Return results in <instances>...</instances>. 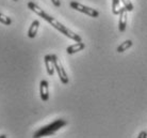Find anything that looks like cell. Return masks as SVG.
<instances>
[{
  "label": "cell",
  "instance_id": "1",
  "mask_svg": "<svg viewBox=\"0 0 147 138\" xmlns=\"http://www.w3.org/2000/svg\"><path fill=\"white\" fill-rule=\"evenodd\" d=\"M28 7H29L31 11H33L36 15L40 16L43 19H45L46 22H49L53 28H55L57 30H59L61 33H63L64 35H66L67 37H69V39H71V40H74V41H76V42H82V39H81V37L79 34L73 32L69 28H67V27H65L64 25H62V24H61L59 20H57L55 17L48 15L44 10H42V7H40L37 4L34 3V2H28Z\"/></svg>",
  "mask_w": 147,
  "mask_h": 138
},
{
  "label": "cell",
  "instance_id": "2",
  "mask_svg": "<svg viewBox=\"0 0 147 138\" xmlns=\"http://www.w3.org/2000/svg\"><path fill=\"white\" fill-rule=\"evenodd\" d=\"M67 124V121L63 119H58L53 121L52 123L48 124L46 126L40 128L37 132H35L33 135V137L38 138V137H44V136H48V135H52L55 134L57 131H59L61 127L65 126Z\"/></svg>",
  "mask_w": 147,
  "mask_h": 138
},
{
  "label": "cell",
  "instance_id": "3",
  "mask_svg": "<svg viewBox=\"0 0 147 138\" xmlns=\"http://www.w3.org/2000/svg\"><path fill=\"white\" fill-rule=\"evenodd\" d=\"M70 7L76 10V11H79L81 13H84L88 16H91V17H94V18H97L99 16V12L93 9V7H88L86 5H83V4L79 3V2H76V1H71L70 2Z\"/></svg>",
  "mask_w": 147,
  "mask_h": 138
},
{
  "label": "cell",
  "instance_id": "4",
  "mask_svg": "<svg viewBox=\"0 0 147 138\" xmlns=\"http://www.w3.org/2000/svg\"><path fill=\"white\" fill-rule=\"evenodd\" d=\"M53 56V61H55V71L58 73L60 77V80L62 82L63 85H67L68 84V76H67V73L65 72L64 67H63L62 63L60 62L59 58L55 56V55H52Z\"/></svg>",
  "mask_w": 147,
  "mask_h": 138
},
{
  "label": "cell",
  "instance_id": "5",
  "mask_svg": "<svg viewBox=\"0 0 147 138\" xmlns=\"http://www.w3.org/2000/svg\"><path fill=\"white\" fill-rule=\"evenodd\" d=\"M40 95L42 101L47 102L49 100V85L47 80H40Z\"/></svg>",
  "mask_w": 147,
  "mask_h": 138
},
{
  "label": "cell",
  "instance_id": "6",
  "mask_svg": "<svg viewBox=\"0 0 147 138\" xmlns=\"http://www.w3.org/2000/svg\"><path fill=\"white\" fill-rule=\"evenodd\" d=\"M44 61H45V67H46V70H47L48 75H52L55 74V61H53V56L52 55H46L44 57Z\"/></svg>",
  "mask_w": 147,
  "mask_h": 138
},
{
  "label": "cell",
  "instance_id": "7",
  "mask_svg": "<svg viewBox=\"0 0 147 138\" xmlns=\"http://www.w3.org/2000/svg\"><path fill=\"white\" fill-rule=\"evenodd\" d=\"M127 26V10L124 7H121V13H119V20H118V30L121 32H124Z\"/></svg>",
  "mask_w": 147,
  "mask_h": 138
},
{
  "label": "cell",
  "instance_id": "8",
  "mask_svg": "<svg viewBox=\"0 0 147 138\" xmlns=\"http://www.w3.org/2000/svg\"><path fill=\"white\" fill-rule=\"evenodd\" d=\"M85 48V44L83 42H77L76 44L70 45L66 48V52L68 55H73V54H76V52H80V50H83Z\"/></svg>",
  "mask_w": 147,
  "mask_h": 138
},
{
  "label": "cell",
  "instance_id": "9",
  "mask_svg": "<svg viewBox=\"0 0 147 138\" xmlns=\"http://www.w3.org/2000/svg\"><path fill=\"white\" fill-rule=\"evenodd\" d=\"M38 27H40V22H38L37 19L33 20L32 24H31V26H30L29 30H28V37H29L30 39H34V37H36Z\"/></svg>",
  "mask_w": 147,
  "mask_h": 138
},
{
  "label": "cell",
  "instance_id": "10",
  "mask_svg": "<svg viewBox=\"0 0 147 138\" xmlns=\"http://www.w3.org/2000/svg\"><path fill=\"white\" fill-rule=\"evenodd\" d=\"M121 10V0H112V13L114 15H119Z\"/></svg>",
  "mask_w": 147,
  "mask_h": 138
},
{
  "label": "cell",
  "instance_id": "11",
  "mask_svg": "<svg viewBox=\"0 0 147 138\" xmlns=\"http://www.w3.org/2000/svg\"><path fill=\"white\" fill-rule=\"evenodd\" d=\"M131 46H132V41H131V40H127V41L123 42V43L117 47L116 50H117V52H124L125 50L130 48Z\"/></svg>",
  "mask_w": 147,
  "mask_h": 138
},
{
  "label": "cell",
  "instance_id": "12",
  "mask_svg": "<svg viewBox=\"0 0 147 138\" xmlns=\"http://www.w3.org/2000/svg\"><path fill=\"white\" fill-rule=\"evenodd\" d=\"M0 22L3 24V25H7V26H10L12 24V19L9 16H7V15L0 13Z\"/></svg>",
  "mask_w": 147,
  "mask_h": 138
},
{
  "label": "cell",
  "instance_id": "13",
  "mask_svg": "<svg viewBox=\"0 0 147 138\" xmlns=\"http://www.w3.org/2000/svg\"><path fill=\"white\" fill-rule=\"evenodd\" d=\"M121 1L123 2V5H124V7L127 10V12L133 11V4L130 0H121Z\"/></svg>",
  "mask_w": 147,
  "mask_h": 138
},
{
  "label": "cell",
  "instance_id": "14",
  "mask_svg": "<svg viewBox=\"0 0 147 138\" xmlns=\"http://www.w3.org/2000/svg\"><path fill=\"white\" fill-rule=\"evenodd\" d=\"M51 2L53 3V5L57 7H59L60 5H61V1H60V0H51Z\"/></svg>",
  "mask_w": 147,
  "mask_h": 138
},
{
  "label": "cell",
  "instance_id": "15",
  "mask_svg": "<svg viewBox=\"0 0 147 138\" xmlns=\"http://www.w3.org/2000/svg\"><path fill=\"white\" fill-rule=\"evenodd\" d=\"M138 137H139V138H146L147 137V133H146V132H141Z\"/></svg>",
  "mask_w": 147,
  "mask_h": 138
},
{
  "label": "cell",
  "instance_id": "16",
  "mask_svg": "<svg viewBox=\"0 0 147 138\" xmlns=\"http://www.w3.org/2000/svg\"><path fill=\"white\" fill-rule=\"evenodd\" d=\"M7 137V135H0V138H5Z\"/></svg>",
  "mask_w": 147,
  "mask_h": 138
},
{
  "label": "cell",
  "instance_id": "17",
  "mask_svg": "<svg viewBox=\"0 0 147 138\" xmlns=\"http://www.w3.org/2000/svg\"><path fill=\"white\" fill-rule=\"evenodd\" d=\"M14 1H18V0H14Z\"/></svg>",
  "mask_w": 147,
  "mask_h": 138
}]
</instances>
